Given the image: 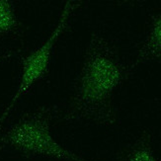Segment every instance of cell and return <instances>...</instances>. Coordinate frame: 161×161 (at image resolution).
Here are the masks:
<instances>
[{
	"label": "cell",
	"instance_id": "cell-5",
	"mask_svg": "<svg viewBox=\"0 0 161 161\" xmlns=\"http://www.w3.org/2000/svg\"><path fill=\"white\" fill-rule=\"evenodd\" d=\"M152 134L144 130L136 141L125 145L118 152L116 161H159L153 152Z\"/></svg>",
	"mask_w": 161,
	"mask_h": 161
},
{
	"label": "cell",
	"instance_id": "cell-4",
	"mask_svg": "<svg viewBox=\"0 0 161 161\" xmlns=\"http://www.w3.org/2000/svg\"><path fill=\"white\" fill-rule=\"evenodd\" d=\"M148 61L161 64V11L150 15L148 32L137 48L135 59L128 65L129 71L132 74L138 65Z\"/></svg>",
	"mask_w": 161,
	"mask_h": 161
},
{
	"label": "cell",
	"instance_id": "cell-7",
	"mask_svg": "<svg viewBox=\"0 0 161 161\" xmlns=\"http://www.w3.org/2000/svg\"><path fill=\"white\" fill-rule=\"evenodd\" d=\"M21 53V50H14V51H9V52H6L3 54H0V62L5 61L7 59H10L11 58L16 57L17 54H19Z\"/></svg>",
	"mask_w": 161,
	"mask_h": 161
},
{
	"label": "cell",
	"instance_id": "cell-2",
	"mask_svg": "<svg viewBox=\"0 0 161 161\" xmlns=\"http://www.w3.org/2000/svg\"><path fill=\"white\" fill-rule=\"evenodd\" d=\"M60 114L58 105L28 112L0 135V145H8L28 159L47 157L58 161H94L64 147L52 135V123Z\"/></svg>",
	"mask_w": 161,
	"mask_h": 161
},
{
	"label": "cell",
	"instance_id": "cell-6",
	"mask_svg": "<svg viewBox=\"0 0 161 161\" xmlns=\"http://www.w3.org/2000/svg\"><path fill=\"white\" fill-rule=\"evenodd\" d=\"M0 37H11L23 43L25 26L17 17L14 2L0 0Z\"/></svg>",
	"mask_w": 161,
	"mask_h": 161
},
{
	"label": "cell",
	"instance_id": "cell-3",
	"mask_svg": "<svg viewBox=\"0 0 161 161\" xmlns=\"http://www.w3.org/2000/svg\"><path fill=\"white\" fill-rule=\"evenodd\" d=\"M81 4V1H70V0L66 1L58 18L57 26L54 27L53 31L51 33L47 41L43 43L41 47L36 48L35 51H32L25 57H23V55L20 57L21 64H22V75H21L20 84L10 104L6 107V109L0 116V128L6 121V119L9 117L16 103L24 95L29 93L32 87L37 82L44 80L48 75L50 62L53 47L59 37L68 28L73 13L79 8Z\"/></svg>",
	"mask_w": 161,
	"mask_h": 161
},
{
	"label": "cell",
	"instance_id": "cell-1",
	"mask_svg": "<svg viewBox=\"0 0 161 161\" xmlns=\"http://www.w3.org/2000/svg\"><path fill=\"white\" fill-rule=\"evenodd\" d=\"M117 46L95 32L86 48L68 108L61 115L64 122L85 121L112 127L117 124L113 97L115 90L130 77Z\"/></svg>",
	"mask_w": 161,
	"mask_h": 161
},
{
	"label": "cell",
	"instance_id": "cell-8",
	"mask_svg": "<svg viewBox=\"0 0 161 161\" xmlns=\"http://www.w3.org/2000/svg\"><path fill=\"white\" fill-rule=\"evenodd\" d=\"M4 148V146H2V145H0V150H2Z\"/></svg>",
	"mask_w": 161,
	"mask_h": 161
}]
</instances>
